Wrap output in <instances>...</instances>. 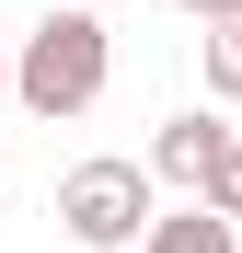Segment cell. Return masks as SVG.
Returning a JSON list of instances; mask_svg holds the SVG:
<instances>
[{"label":"cell","instance_id":"obj_1","mask_svg":"<svg viewBox=\"0 0 242 253\" xmlns=\"http://www.w3.org/2000/svg\"><path fill=\"white\" fill-rule=\"evenodd\" d=\"M104 69H115V35L93 23V12H47V23H35L23 35V58H12V104L23 115H93L104 104Z\"/></svg>","mask_w":242,"mask_h":253},{"label":"cell","instance_id":"obj_2","mask_svg":"<svg viewBox=\"0 0 242 253\" xmlns=\"http://www.w3.org/2000/svg\"><path fill=\"white\" fill-rule=\"evenodd\" d=\"M58 219H69V242L81 253H127V242H150V173L139 161H81V173L58 184Z\"/></svg>","mask_w":242,"mask_h":253},{"label":"cell","instance_id":"obj_3","mask_svg":"<svg viewBox=\"0 0 242 253\" xmlns=\"http://www.w3.org/2000/svg\"><path fill=\"white\" fill-rule=\"evenodd\" d=\"M219 150H231L219 115H161V126H150V173H161V184H208Z\"/></svg>","mask_w":242,"mask_h":253},{"label":"cell","instance_id":"obj_4","mask_svg":"<svg viewBox=\"0 0 242 253\" xmlns=\"http://www.w3.org/2000/svg\"><path fill=\"white\" fill-rule=\"evenodd\" d=\"M139 253H242V242H231V207L196 196V207H173V219H150V242H139Z\"/></svg>","mask_w":242,"mask_h":253},{"label":"cell","instance_id":"obj_5","mask_svg":"<svg viewBox=\"0 0 242 253\" xmlns=\"http://www.w3.org/2000/svg\"><path fill=\"white\" fill-rule=\"evenodd\" d=\"M196 69H208V92H219V104H242V12H219V23H208Z\"/></svg>","mask_w":242,"mask_h":253},{"label":"cell","instance_id":"obj_6","mask_svg":"<svg viewBox=\"0 0 242 253\" xmlns=\"http://www.w3.org/2000/svg\"><path fill=\"white\" fill-rule=\"evenodd\" d=\"M196 196H208V207H231V219H242V138L208 161V184H196Z\"/></svg>","mask_w":242,"mask_h":253},{"label":"cell","instance_id":"obj_7","mask_svg":"<svg viewBox=\"0 0 242 253\" xmlns=\"http://www.w3.org/2000/svg\"><path fill=\"white\" fill-rule=\"evenodd\" d=\"M185 12H196V23H219V12H242V0H185Z\"/></svg>","mask_w":242,"mask_h":253},{"label":"cell","instance_id":"obj_8","mask_svg":"<svg viewBox=\"0 0 242 253\" xmlns=\"http://www.w3.org/2000/svg\"><path fill=\"white\" fill-rule=\"evenodd\" d=\"M0 92H12V58H0Z\"/></svg>","mask_w":242,"mask_h":253}]
</instances>
